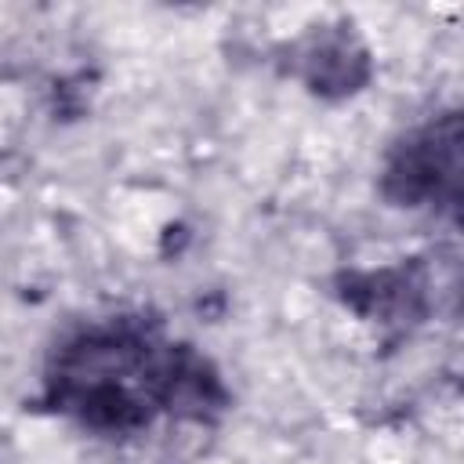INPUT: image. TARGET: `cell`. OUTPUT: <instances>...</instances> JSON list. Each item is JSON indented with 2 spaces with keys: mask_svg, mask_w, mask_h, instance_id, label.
I'll use <instances>...</instances> for the list:
<instances>
[{
  "mask_svg": "<svg viewBox=\"0 0 464 464\" xmlns=\"http://www.w3.org/2000/svg\"><path fill=\"white\" fill-rule=\"evenodd\" d=\"M348 294L344 301L352 308H359L362 315H417L420 312V290L424 283L413 279L406 268H381V272H362V276H348Z\"/></svg>",
  "mask_w": 464,
  "mask_h": 464,
  "instance_id": "4",
  "label": "cell"
},
{
  "mask_svg": "<svg viewBox=\"0 0 464 464\" xmlns=\"http://www.w3.org/2000/svg\"><path fill=\"white\" fill-rule=\"evenodd\" d=\"M381 192L395 207L453 210L460 196V116H435L392 145L381 170Z\"/></svg>",
  "mask_w": 464,
  "mask_h": 464,
  "instance_id": "2",
  "label": "cell"
},
{
  "mask_svg": "<svg viewBox=\"0 0 464 464\" xmlns=\"http://www.w3.org/2000/svg\"><path fill=\"white\" fill-rule=\"evenodd\" d=\"M221 399L207 359L130 323L83 330L47 373V402L94 431H138L156 413L203 417Z\"/></svg>",
  "mask_w": 464,
  "mask_h": 464,
  "instance_id": "1",
  "label": "cell"
},
{
  "mask_svg": "<svg viewBox=\"0 0 464 464\" xmlns=\"http://www.w3.org/2000/svg\"><path fill=\"white\" fill-rule=\"evenodd\" d=\"M370 76V62L366 51L355 44V36L348 33H334V36H319L308 54H304V80L315 91H359V83Z\"/></svg>",
  "mask_w": 464,
  "mask_h": 464,
  "instance_id": "3",
  "label": "cell"
}]
</instances>
